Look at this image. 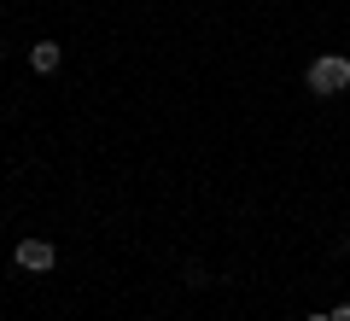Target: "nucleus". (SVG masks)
<instances>
[{
    "mask_svg": "<svg viewBox=\"0 0 350 321\" xmlns=\"http://www.w3.org/2000/svg\"><path fill=\"white\" fill-rule=\"evenodd\" d=\"M12 263H18L24 274H47L53 263H59V251H53V240H36V234H29V240H18Z\"/></svg>",
    "mask_w": 350,
    "mask_h": 321,
    "instance_id": "nucleus-2",
    "label": "nucleus"
},
{
    "mask_svg": "<svg viewBox=\"0 0 350 321\" xmlns=\"http://www.w3.org/2000/svg\"><path fill=\"white\" fill-rule=\"evenodd\" d=\"M304 321H333V309H321V316H304Z\"/></svg>",
    "mask_w": 350,
    "mask_h": 321,
    "instance_id": "nucleus-5",
    "label": "nucleus"
},
{
    "mask_svg": "<svg viewBox=\"0 0 350 321\" xmlns=\"http://www.w3.org/2000/svg\"><path fill=\"white\" fill-rule=\"evenodd\" d=\"M304 88L310 94H345L350 88V59L345 53H321V59H310V70H304Z\"/></svg>",
    "mask_w": 350,
    "mask_h": 321,
    "instance_id": "nucleus-1",
    "label": "nucleus"
},
{
    "mask_svg": "<svg viewBox=\"0 0 350 321\" xmlns=\"http://www.w3.org/2000/svg\"><path fill=\"white\" fill-rule=\"evenodd\" d=\"M333 321H350V304H338V309H333Z\"/></svg>",
    "mask_w": 350,
    "mask_h": 321,
    "instance_id": "nucleus-4",
    "label": "nucleus"
},
{
    "mask_svg": "<svg viewBox=\"0 0 350 321\" xmlns=\"http://www.w3.org/2000/svg\"><path fill=\"white\" fill-rule=\"evenodd\" d=\"M59 59H64V53H59V41H36V47H29V70H41V76H53V70H59Z\"/></svg>",
    "mask_w": 350,
    "mask_h": 321,
    "instance_id": "nucleus-3",
    "label": "nucleus"
}]
</instances>
